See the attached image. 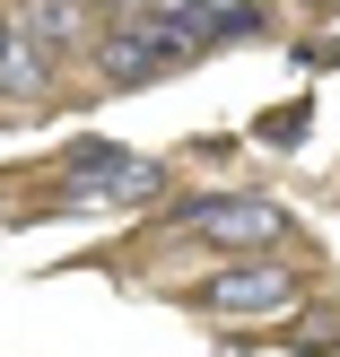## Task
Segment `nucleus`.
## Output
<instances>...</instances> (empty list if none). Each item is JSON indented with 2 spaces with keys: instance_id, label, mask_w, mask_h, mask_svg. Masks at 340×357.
Here are the masks:
<instances>
[{
  "instance_id": "nucleus-1",
  "label": "nucleus",
  "mask_w": 340,
  "mask_h": 357,
  "mask_svg": "<svg viewBox=\"0 0 340 357\" xmlns=\"http://www.w3.org/2000/svg\"><path fill=\"white\" fill-rule=\"evenodd\" d=\"M201 26L192 17H114V26L87 44V61H96V79L105 87H157V79H175V70H192L201 61Z\"/></svg>"
},
{
  "instance_id": "nucleus-2",
  "label": "nucleus",
  "mask_w": 340,
  "mask_h": 357,
  "mask_svg": "<svg viewBox=\"0 0 340 357\" xmlns=\"http://www.w3.org/2000/svg\"><path fill=\"white\" fill-rule=\"evenodd\" d=\"M52 209H131V201H157V192L175 183L157 157H131L114 149V139H70L61 166H52Z\"/></svg>"
},
{
  "instance_id": "nucleus-3",
  "label": "nucleus",
  "mask_w": 340,
  "mask_h": 357,
  "mask_svg": "<svg viewBox=\"0 0 340 357\" xmlns=\"http://www.w3.org/2000/svg\"><path fill=\"white\" fill-rule=\"evenodd\" d=\"M175 236L227 244V253H262V244H288V209L262 201V192H201V201L175 209Z\"/></svg>"
},
{
  "instance_id": "nucleus-4",
  "label": "nucleus",
  "mask_w": 340,
  "mask_h": 357,
  "mask_svg": "<svg viewBox=\"0 0 340 357\" xmlns=\"http://www.w3.org/2000/svg\"><path fill=\"white\" fill-rule=\"evenodd\" d=\"M279 305H297L288 261H227L201 279V314H279Z\"/></svg>"
},
{
  "instance_id": "nucleus-5",
  "label": "nucleus",
  "mask_w": 340,
  "mask_h": 357,
  "mask_svg": "<svg viewBox=\"0 0 340 357\" xmlns=\"http://www.w3.org/2000/svg\"><path fill=\"white\" fill-rule=\"evenodd\" d=\"M9 17H17V35H27V44L44 52L52 70H61L70 52H87V44H96V35H87V0H17Z\"/></svg>"
},
{
  "instance_id": "nucleus-6",
  "label": "nucleus",
  "mask_w": 340,
  "mask_h": 357,
  "mask_svg": "<svg viewBox=\"0 0 340 357\" xmlns=\"http://www.w3.org/2000/svg\"><path fill=\"white\" fill-rule=\"evenodd\" d=\"M201 26V44L219 52V44H253V35H271V9L262 0H236V9H209V17H192Z\"/></svg>"
},
{
  "instance_id": "nucleus-7",
  "label": "nucleus",
  "mask_w": 340,
  "mask_h": 357,
  "mask_svg": "<svg viewBox=\"0 0 340 357\" xmlns=\"http://www.w3.org/2000/svg\"><path fill=\"white\" fill-rule=\"evenodd\" d=\"M306 114H314V105H306V96H288L279 114H262V122H253V139H262V149H297V139H306Z\"/></svg>"
},
{
  "instance_id": "nucleus-8",
  "label": "nucleus",
  "mask_w": 340,
  "mask_h": 357,
  "mask_svg": "<svg viewBox=\"0 0 340 357\" xmlns=\"http://www.w3.org/2000/svg\"><path fill=\"white\" fill-rule=\"evenodd\" d=\"M297 61H306V70H332L340 44H332V35H306V44H297Z\"/></svg>"
},
{
  "instance_id": "nucleus-9",
  "label": "nucleus",
  "mask_w": 340,
  "mask_h": 357,
  "mask_svg": "<svg viewBox=\"0 0 340 357\" xmlns=\"http://www.w3.org/2000/svg\"><path fill=\"white\" fill-rule=\"evenodd\" d=\"M306 9H340V0H306Z\"/></svg>"
}]
</instances>
